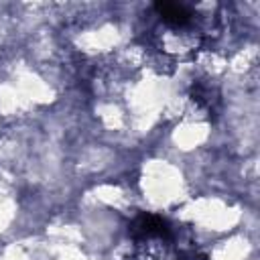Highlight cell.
<instances>
[{"mask_svg": "<svg viewBox=\"0 0 260 260\" xmlns=\"http://www.w3.org/2000/svg\"><path fill=\"white\" fill-rule=\"evenodd\" d=\"M156 12L160 16L162 22H167L169 26H175V28H183L191 22L193 18V12L183 6V4H173V2H158L156 6Z\"/></svg>", "mask_w": 260, "mask_h": 260, "instance_id": "1", "label": "cell"}]
</instances>
